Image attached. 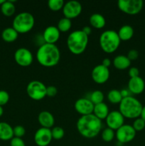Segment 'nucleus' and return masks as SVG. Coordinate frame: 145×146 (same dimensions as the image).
Here are the masks:
<instances>
[{"label": "nucleus", "mask_w": 145, "mask_h": 146, "mask_svg": "<svg viewBox=\"0 0 145 146\" xmlns=\"http://www.w3.org/2000/svg\"><path fill=\"white\" fill-rule=\"evenodd\" d=\"M18 36V33L13 27H7L3 30L1 38L4 41L11 43L15 41Z\"/></svg>", "instance_id": "b1692460"}, {"label": "nucleus", "mask_w": 145, "mask_h": 146, "mask_svg": "<svg viewBox=\"0 0 145 146\" xmlns=\"http://www.w3.org/2000/svg\"><path fill=\"white\" fill-rule=\"evenodd\" d=\"M89 99L90 100V101L94 105L102 103L104 101L103 93L100 90H95L91 93Z\"/></svg>", "instance_id": "cd10ccee"}, {"label": "nucleus", "mask_w": 145, "mask_h": 146, "mask_svg": "<svg viewBox=\"0 0 145 146\" xmlns=\"http://www.w3.org/2000/svg\"><path fill=\"white\" fill-rule=\"evenodd\" d=\"M46 87L41 81L34 80L27 85V95L34 101H41L46 96Z\"/></svg>", "instance_id": "0eeeda50"}, {"label": "nucleus", "mask_w": 145, "mask_h": 146, "mask_svg": "<svg viewBox=\"0 0 145 146\" xmlns=\"http://www.w3.org/2000/svg\"><path fill=\"white\" fill-rule=\"evenodd\" d=\"M51 135H52L53 139L54 140H61L62 139L65 135V131L63 128L60 126H55L51 129Z\"/></svg>", "instance_id": "7c9ffc66"}, {"label": "nucleus", "mask_w": 145, "mask_h": 146, "mask_svg": "<svg viewBox=\"0 0 145 146\" xmlns=\"http://www.w3.org/2000/svg\"><path fill=\"white\" fill-rule=\"evenodd\" d=\"M77 130L82 137L88 139L98 136L102 129V121L93 114L82 115L78 120Z\"/></svg>", "instance_id": "f257e3e1"}, {"label": "nucleus", "mask_w": 145, "mask_h": 146, "mask_svg": "<svg viewBox=\"0 0 145 146\" xmlns=\"http://www.w3.org/2000/svg\"><path fill=\"white\" fill-rule=\"evenodd\" d=\"M142 108V103L132 96L122 98L119 104V111L124 118L129 119H136L140 117Z\"/></svg>", "instance_id": "20e7f679"}, {"label": "nucleus", "mask_w": 145, "mask_h": 146, "mask_svg": "<svg viewBox=\"0 0 145 146\" xmlns=\"http://www.w3.org/2000/svg\"><path fill=\"white\" fill-rule=\"evenodd\" d=\"M14 138L13 128L6 122H0V140L11 141Z\"/></svg>", "instance_id": "6ab92c4d"}, {"label": "nucleus", "mask_w": 145, "mask_h": 146, "mask_svg": "<svg viewBox=\"0 0 145 146\" xmlns=\"http://www.w3.org/2000/svg\"><path fill=\"white\" fill-rule=\"evenodd\" d=\"M136 132L132 125L124 124L122 126L115 131V138L119 143L122 144L127 143L134 139Z\"/></svg>", "instance_id": "1a4fd4ad"}, {"label": "nucleus", "mask_w": 145, "mask_h": 146, "mask_svg": "<svg viewBox=\"0 0 145 146\" xmlns=\"http://www.w3.org/2000/svg\"><path fill=\"white\" fill-rule=\"evenodd\" d=\"M35 25V19L32 14L23 11L17 14L13 19L12 27L18 34H26L32 30Z\"/></svg>", "instance_id": "423d86ee"}, {"label": "nucleus", "mask_w": 145, "mask_h": 146, "mask_svg": "<svg viewBox=\"0 0 145 146\" xmlns=\"http://www.w3.org/2000/svg\"><path fill=\"white\" fill-rule=\"evenodd\" d=\"M38 121L42 128L51 129L53 128L55 124V118L53 114L49 111H41L38 115Z\"/></svg>", "instance_id": "a211bd4d"}, {"label": "nucleus", "mask_w": 145, "mask_h": 146, "mask_svg": "<svg viewBox=\"0 0 145 146\" xmlns=\"http://www.w3.org/2000/svg\"><path fill=\"white\" fill-rule=\"evenodd\" d=\"M127 56L130 61H134L139 57V52L135 49H131L129 51Z\"/></svg>", "instance_id": "e433bc0d"}, {"label": "nucleus", "mask_w": 145, "mask_h": 146, "mask_svg": "<svg viewBox=\"0 0 145 146\" xmlns=\"http://www.w3.org/2000/svg\"><path fill=\"white\" fill-rule=\"evenodd\" d=\"M72 27V21L69 19L63 17L59 20L57 25V28L60 31V32H67L69 31Z\"/></svg>", "instance_id": "bb28decb"}, {"label": "nucleus", "mask_w": 145, "mask_h": 146, "mask_svg": "<svg viewBox=\"0 0 145 146\" xmlns=\"http://www.w3.org/2000/svg\"><path fill=\"white\" fill-rule=\"evenodd\" d=\"M120 91L117 89H112L108 92L107 99L109 102L112 104H119L122 100Z\"/></svg>", "instance_id": "a878e982"}, {"label": "nucleus", "mask_w": 145, "mask_h": 146, "mask_svg": "<svg viewBox=\"0 0 145 146\" xmlns=\"http://www.w3.org/2000/svg\"><path fill=\"white\" fill-rule=\"evenodd\" d=\"M89 36L82 30H75L68 35L67 38V46L70 52L74 55H80L86 49Z\"/></svg>", "instance_id": "7ed1b4c3"}, {"label": "nucleus", "mask_w": 145, "mask_h": 146, "mask_svg": "<svg viewBox=\"0 0 145 146\" xmlns=\"http://www.w3.org/2000/svg\"><path fill=\"white\" fill-rule=\"evenodd\" d=\"M111 64H112V61H110L109 58H107L103 59V61H102V65L104 66L105 67H107V68H109V67L111 66Z\"/></svg>", "instance_id": "a19ab883"}, {"label": "nucleus", "mask_w": 145, "mask_h": 146, "mask_svg": "<svg viewBox=\"0 0 145 146\" xmlns=\"http://www.w3.org/2000/svg\"><path fill=\"white\" fill-rule=\"evenodd\" d=\"M4 1H5V0H0V5H1Z\"/></svg>", "instance_id": "c03bdc74"}, {"label": "nucleus", "mask_w": 145, "mask_h": 146, "mask_svg": "<svg viewBox=\"0 0 145 146\" xmlns=\"http://www.w3.org/2000/svg\"><path fill=\"white\" fill-rule=\"evenodd\" d=\"M3 113H4V109H3L2 106H0V117L3 115Z\"/></svg>", "instance_id": "37998d69"}, {"label": "nucleus", "mask_w": 145, "mask_h": 146, "mask_svg": "<svg viewBox=\"0 0 145 146\" xmlns=\"http://www.w3.org/2000/svg\"><path fill=\"white\" fill-rule=\"evenodd\" d=\"M81 30H82L87 36H88L90 35L91 32H92V29H91V27H89V26H85V27H82V29Z\"/></svg>", "instance_id": "ea45409f"}, {"label": "nucleus", "mask_w": 145, "mask_h": 146, "mask_svg": "<svg viewBox=\"0 0 145 146\" xmlns=\"http://www.w3.org/2000/svg\"><path fill=\"white\" fill-rule=\"evenodd\" d=\"M109 113V108H108L107 105L105 103L102 102L94 106V109L92 114L94 115H95L98 119L101 120V121L106 119L107 116L108 115Z\"/></svg>", "instance_id": "aec40b11"}, {"label": "nucleus", "mask_w": 145, "mask_h": 146, "mask_svg": "<svg viewBox=\"0 0 145 146\" xmlns=\"http://www.w3.org/2000/svg\"><path fill=\"white\" fill-rule=\"evenodd\" d=\"M65 4L63 0H49L48 1V7L53 11H58L63 9Z\"/></svg>", "instance_id": "c85d7f7f"}, {"label": "nucleus", "mask_w": 145, "mask_h": 146, "mask_svg": "<svg viewBox=\"0 0 145 146\" xmlns=\"http://www.w3.org/2000/svg\"><path fill=\"white\" fill-rule=\"evenodd\" d=\"M117 7L121 11L129 15H136L142 10L144 7L142 0H119Z\"/></svg>", "instance_id": "6e6552de"}, {"label": "nucleus", "mask_w": 145, "mask_h": 146, "mask_svg": "<svg viewBox=\"0 0 145 146\" xmlns=\"http://www.w3.org/2000/svg\"><path fill=\"white\" fill-rule=\"evenodd\" d=\"M57 93H58V90L53 86H49L46 87V96L53 98L56 96Z\"/></svg>", "instance_id": "c9c22d12"}, {"label": "nucleus", "mask_w": 145, "mask_h": 146, "mask_svg": "<svg viewBox=\"0 0 145 146\" xmlns=\"http://www.w3.org/2000/svg\"><path fill=\"white\" fill-rule=\"evenodd\" d=\"M51 130L45 128H40L34 134V142L38 146H48L52 141Z\"/></svg>", "instance_id": "4468645a"}, {"label": "nucleus", "mask_w": 145, "mask_h": 146, "mask_svg": "<svg viewBox=\"0 0 145 146\" xmlns=\"http://www.w3.org/2000/svg\"></svg>", "instance_id": "a18cd8bd"}, {"label": "nucleus", "mask_w": 145, "mask_h": 146, "mask_svg": "<svg viewBox=\"0 0 145 146\" xmlns=\"http://www.w3.org/2000/svg\"><path fill=\"white\" fill-rule=\"evenodd\" d=\"M129 76L131 78H135V77L139 76V70L136 67H131L128 71Z\"/></svg>", "instance_id": "4c0bfd02"}, {"label": "nucleus", "mask_w": 145, "mask_h": 146, "mask_svg": "<svg viewBox=\"0 0 145 146\" xmlns=\"http://www.w3.org/2000/svg\"><path fill=\"white\" fill-rule=\"evenodd\" d=\"M132 125L136 132H139V131H142L144 129L145 121L143 119H142L140 117H139V118L134 119Z\"/></svg>", "instance_id": "2f4dec72"}, {"label": "nucleus", "mask_w": 145, "mask_h": 146, "mask_svg": "<svg viewBox=\"0 0 145 146\" xmlns=\"http://www.w3.org/2000/svg\"><path fill=\"white\" fill-rule=\"evenodd\" d=\"M145 88V83L140 76L131 78L128 81V89L132 94L139 95L143 93Z\"/></svg>", "instance_id": "f3484780"}, {"label": "nucleus", "mask_w": 145, "mask_h": 146, "mask_svg": "<svg viewBox=\"0 0 145 146\" xmlns=\"http://www.w3.org/2000/svg\"><path fill=\"white\" fill-rule=\"evenodd\" d=\"M45 44H55L61 36V32L55 26H48L44 29L42 34Z\"/></svg>", "instance_id": "dca6fc26"}, {"label": "nucleus", "mask_w": 145, "mask_h": 146, "mask_svg": "<svg viewBox=\"0 0 145 146\" xmlns=\"http://www.w3.org/2000/svg\"><path fill=\"white\" fill-rule=\"evenodd\" d=\"M90 24L91 27L97 29H100L105 27L106 24V19L103 15L98 13L92 14L90 17Z\"/></svg>", "instance_id": "4be33fe9"}, {"label": "nucleus", "mask_w": 145, "mask_h": 146, "mask_svg": "<svg viewBox=\"0 0 145 146\" xmlns=\"http://www.w3.org/2000/svg\"><path fill=\"white\" fill-rule=\"evenodd\" d=\"M140 118L145 121V106H143V108H142V112H141Z\"/></svg>", "instance_id": "79ce46f5"}, {"label": "nucleus", "mask_w": 145, "mask_h": 146, "mask_svg": "<svg viewBox=\"0 0 145 146\" xmlns=\"http://www.w3.org/2000/svg\"><path fill=\"white\" fill-rule=\"evenodd\" d=\"M10 146H26V144L22 138L14 137L10 141Z\"/></svg>", "instance_id": "f704fd0d"}, {"label": "nucleus", "mask_w": 145, "mask_h": 146, "mask_svg": "<svg viewBox=\"0 0 145 146\" xmlns=\"http://www.w3.org/2000/svg\"><path fill=\"white\" fill-rule=\"evenodd\" d=\"M121 95H122V98H127V97H129L132 96V94H131L130 91H129L128 88H125V89H122L120 91Z\"/></svg>", "instance_id": "58836bf2"}, {"label": "nucleus", "mask_w": 145, "mask_h": 146, "mask_svg": "<svg viewBox=\"0 0 145 146\" xmlns=\"http://www.w3.org/2000/svg\"><path fill=\"white\" fill-rule=\"evenodd\" d=\"M14 131V137L21 138L26 133V129L22 125H16L13 128Z\"/></svg>", "instance_id": "473e14b6"}, {"label": "nucleus", "mask_w": 145, "mask_h": 146, "mask_svg": "<svg viewBox=\"0 0 145 146\" xmlns=\"http://www.w3.org/2000/svg\"><path fill=\"white\" fill-rule=\"evenodd\" d=\"M114 67L118 70H125L129 68L131 65V61L127 58V56L125 55H118L115 57L113 60Z\"/></svg>", "instance_id": "412c9836"}, {"label": "nucleus", "mask_w": 145, "mask_h": 146, "mask_svg": "<svg viewBox=\"0 0 145 146\" xmlns=\"http://www.w3.org/2000/svg\"><path fill=\"white\" fill-rule=\"evenodd\" d=\"M105 121L107 128L116 131L125 124V118L119 111H113L109 113Z\"/></svg>", "instance_id": "ddd939ff"}, {"label": "nucleus", "mask_w": 145, "mask_h": 146, "mask_svg": "<svg viewBox=\"0 0 145 146\" xmlns=\"http://www.w3.org/2000/svg\"><path fill=\"white\" fill-rule=\"evenodd\" d=\"M14 60L20 66L27 67L32 64L34 61V56L28 48H19L14 53Z\"/></svg>", "instance_id": "9d476101"}, {"label": "nucleus", "mask_w": 145, "mask_h": 146, "mask_svg": "<svg viewBox=\"0 0 145 146\" xmlns=\"http://www.w3.org/2000/svg\"><path fill=\"white\" fill-rule=\"evenodd\" d=\"M37 61L42 66L53 67L59 63L61 52L55 44H44L38 47L36 54Z\"/></svg>", "instance_id": "f03ea898"}, {"label": "nucleus", "mask_w": 145, "mask_h": 146, "mask_svg": "<svg viewBox=\"0 0 145 146\" xmlns=\"http://www.w3.org/2000/svg\"><path fill=\"white\" fill-rule=\"evenodd\" d=\"M9 94L4 90H0V106L6 105L9 101Z\"/></svg>", "instance_id": "72a5a7b5"}, {"label": "nucleus", "mask_w": 145, "mask_h": 146, "mask_svg": "<svg viewBox=\"0 0 145 146\" xmlns=\"http://www.w3.org/2000/svg\"><path fill=\"white\" fill-rule=\"evenodd\" d=\"M94 104L88 98H80L75 101L74 108L77 113L82 115L92 114L94 109Z\"/></svg>", "instance_id": "2eb2a0df"}, {"label": "nucleus", "mask_w": 145, "mask_h": 146, "mask_svg": "<svg viewBox=\"0 0 145 146\" xmlns=\"http://www.w3.org/2000/svg\"><path fill=\"white\" fill-rule=\"evenodd\" d=\"M120 42L117 32L114 30H106L100 36V46L106 54H112L116 51L120 45Z\"/></svg>", "instance_id": "39448f33"}, {"label": "nucleus", "mask_w": 145, "mask_h": 146, "mask_svg": "<svg viewBox=\"0 0 145 146\" xmlns=\"http://www.w3.org/2000/svg\"><path fill=\"white\" fill-rule=\"evenodd\" d=\"M62 10L64 17L71 20L77 18L81 14L82 7L79 1H69L65 3Z\"/></svg>", "instance_id": "9b49d317"}, {"label": "nucleus", "mask_w": 145, "mask_h": 146, "mask_svg": "<svg viewBox=\"0 0 145 146\" xmlns=\"http://www.w3.org/2000/svg\"><path fill=\"white\" fill-rule=\"evenodd\" d=\"M101 137L105 142L109 143L113 141L114 138H115V132L111 128H106L102 131Z\"/></svg>", "instance_id": "c756f323"}, {"label": "nucleus", "mask_w": 145, "mask_h": 146, "mask_svg": "<svg viewBox=\"0 0 145 146\" xmlns=\"http://www.w3.org/2000/svg\"><path fill=\"white\" fill-rule=\"evenodd\" d=\"M117 34L121 41H127L133 37L134 31L132 26L124 25L120 27Z\"/></svg>", "instance_id": "5701e85b"}, {"label": "nucleus", "mask_w": 145, "mask_h": 146, "mask_svg": "<svg viewBox=\"0 0 145 146\" xmlns=\"http://www.w3.org/2000/svg\"><path fill=\"white\" fill-rule=\"evenodd\" d=\"M110 75L109 68L105 67L102 64L96 66L92 69L91 76L95 83L98 84H103L108 81Z\"/></svg>", "instance_id": "f8f14e48"}, {"label": "nucleus", "mask_w": 145, "mask_h": 146, "mask_svg": "<svg viewBox=\"0 0 145 146\" xmlns=\"http://www.w3.org/2000/svg\"><path fill=\"white\" fill-rule=\"evenodd\" d=\"M15 1L8 0L3 3L1 5V11L5 17H9L14 15L16 11V7L14 5Z\"/></svg>", "instance_id": "393cba45"}]
</instances>
